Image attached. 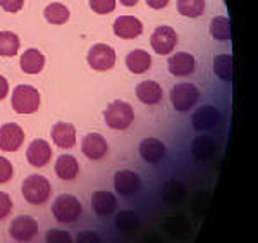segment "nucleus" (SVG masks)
<instances>
[{
  "mask_svg": "<svg viewBox=\"0 0 258 243\" xmlns=\"http://www.w3.org/2000/svg\"><path fill=\"white\" fill-rule=\"evenodd\" d=\"M81 152L85 154V157H88L90 161H100L107 156L109 152V145H107V140L98 133H90L83 138L81 143Z\"/></svg>",
  "mask_w": 258,
  "mask_h": 243,
  "instance_id": "10",
  "label": "nucleus"
},
{
  "mask_svg": "<svg viewBox=\"0 0 258 243\" xmlns=\"http://www.w3.org/2000/svg\"><path fill=\"white\" fill-rule=\"evenodd\" d=\"M140 156L143 161L155 164L165 156V145L157 138H145L140 143Z\"/></svg>",
  "mask_w": 258,
  "mask_h": 243,
  "instance_id": "18",
  "label": "nucleus"
},
{
  "mask_svg": "<svg viewBox=\"0 0 258 243\" xmlns=\"http://www.w3.org/2000/svg\"><path fill=\"white\" fill-rule=\"evenodd\" d=\"M24 141V131L19 124L7 123L0 128V150L2 152H16Z\"/></svg>",
  "mask_w": 258,
  "mask_h": 243,
  "instance_id": "9",
  "label": "nucleus"
},
{
  "mask_svg": "<svg viewBox=\"0 0 258 243\" xmlns=\"http://www.w3.org/2000/svg\"><path fill=\"white\" fill-rule=\"evenodd\" d=\"M193 128L202 131V129H210L215 128V124L220 121V112L219 109L214 106H203L197 109V112L193 114Z\"/></svg>",
  "mask_w": 258,
  "mask_h": 243,
  "instance_id": "16",
  "label": "nucleus"
},
{
  "mask_svg": "<svg viewBox=\"0 0 258 243\" xmlns=\"http://www.w3.org/2000/svg\"><path fill=\"white\" fill-rule=\"evenodd\" d=\"M214 71L220 79L231 81L232 79V57L227 56V54L217 56L214 61Z\"/></svg>",
  "mask_w": 258,
  "mask_h": 243,
  "instance_id": "29",
  "label": "nucleus"
},
{
  "mask_svg": "<svg viewBox=\"0 0 258 243\" xmlns=\"http://www.w3.org/2000/svg\"><path fill=\"white\" fill-rule=\"evenodd\" d=\"M164 197L167 202L177 204L184 199V188L179 185L177 181H167V185L164 186Z\"/></svg>",
  "mask_w": 258,
  "mask_h": 243,
  "instance_id": "30",
  "label": "nucleus"
},
{
  "mask_svg": "<svg viewBox=\"0 0 258 243\" xmlns=\"http://www.w3.org/2000/svg\"><path fill=\"white\" fill-rule=\"evenodd\" d=\"M12 212V200L4 191H0V221H4Z\"/></svg>",
  "mask_w": 258,
  "mask_h": 243,
  "instance_id": "33",
  "label": "nucleus"
},
{
  "mask_svg": "<svg viewBox=\"0 0 258 243\" xmlns=\"http://www.w3.org/2000/svg\"><path fill=\"white\" fill-rule=\"evenodd\" d=\"M215 150H217V143L210 136H197L193 140V145H191V152L198 161L210 159L215 154Z\"/></svg>",
  "mask_w": 258,
  "mask_h": 243,
  "instance_id": "23",
  "label": "nucleus"
},
{
  "mask_svg": "<svg viewBox=\"0 0 258 243\" xmlns=\"http://www.w3.org/2000/svg\"><path fill=\"white\" fill-rule=\"evenodd\" d=\"M198 88L191 83H179L170 90V102L176 111L186 112L198 102Z\"/></svg>",
  "mask_w": 258,
  "mask_h": 243,
  "instance_id": "5",
  "label": "nucleus"
},
{
  "mask_svg": "<svg viewBox=\"0 0 258 243\" xmlns=\"http://www.w3.org/2000/svg\"><path fill=\"white\" fill-rule=\"evenodd\" d=\"M11 102L18 114H33L40 109V91L31 85H19L12 91Z\"/></svg>",
  "mask_w": 258,
  "mask_h": 243,
  "instance_id": "3",
  "label": "nucleus"
},
{
  "mask_svg": "<svg viewBox=\"0 0 258 243\" xmlns=\"http://www.w3.org/2000/svg\"><path fill=\"white\" fill-rule=\"evenodd\" d=\"M105 116V123L110 129H117V131H124L133 124L135 121V111L127 102L122 100H114L109 107L103 112Z\"/></svg>",
  "mask_w": 258,
  "mask_h": 243,
  "instance_id": "2",
  "label": "nucleus"
},
{
  "mask_svg": "<svg viewBox=\"0 0 258 243\" xmlns=\"http://www.w3.org/2000/svg\"><path fill=\"white\" fill-rule=\"evenodd\" d=\"M47 241L48 243H69L73 241V238H71V234L68 231H59V229H52V231H48L47 234Z\"/></svg>",
  "mask_w": 258,
  "mask_h": 243,
  "instance_id": "34",
  "label": "nucleus"
},
{
  "mask_svg": "<svg viewBox=\"0 0 258 243\" xmlns=\"http://www.w3.org/2000/svg\"><path fill=\"white\" fill-rule=\"evenodd\" d=\"M21 48L19 36L12 31H0V56L14 57Z\"/></svg>",
  "mask_w": 258,
  "mask_h": 243,
  "instance_id": "24",
  "label": "nucleus"
},
{
  "mask_svg": "<svg viewBox=\"0 0 258 243\" xmlns=\"http://www.w3.org/2000/svg\"><path fill=\"white\" fill-rule=\"evenodd\" d=\"M138 224H140V219L133 211H122L115 217V228L122 233L135 231V229L138 228Z\"/></svg>",
  "mask_w": 258,
  "mask_h": 243,
  "instance_id": "27",
  "label": "nucleus"
},
{
  "mask_svg": "<svg viewBox=\"0 0 258 243\" xmlns=\"http://www.w3.org/2000/svg\"><path fill=\"white\" fill-rule=\"evenodd\" d=\"M78 173H80V164H78L76 157L69 156V154H64V156H59L55 162V174L59 176L64 181H73L76 179Z\"/></svg>",
  "mask_w": 258,
  "mask_h": 243,
  "instance_id": "21",
  "label": "nucleus"
},
{
  "mask_svg": "<svg viewBox=\"0 0 258 243\" xmlns=\"http://www.w3.org/2000/svg\"><path fill=\"white\" fill-rule=\"evenodd\" d=\"M177 11L186 18H200L205 12V0H177Z\"/></svg>",
  "mask_w": 258,
  "mask_h": 243,
  "instance_id": "26",
  "label": "nucleus"
},
{
  "mask_svg": "<svg viewBox=\"0 0 258 243\" xmlns=\"http://www.w3.org/2000/svg\"><path fill=\"white\" fill-rule=\"evenodd\" d=\"M90 7L97 14H110L115 11V0H90Z\"/></svg>",
  "mask_w": 258,
  "mask_h": 243,
  "instance_id": "31",
  "label": "nucleus"
},
{
  "mask_svg": "<svg viewBox=\"0 0 258 243\" xmlns=\"http://www.w3.org/2000/svg\"><path fill=\"white\" fill-rule=\"evenodd\" d=\"M114 186L119 195L131 197L141 188V178L135 171H117L114 176Z\"/></svg>",
  "mask_w": 258,
  "mask_h": 243,
  "instance_id": "11",
  "label": "nucleus"
},
{
  "mask_svg": "<svg viewBox=\"0 0 258 243\" xmlns=\"http://www.w3.org/2000/svg\"><path fill=\"white\" fill-rule=\"evenodd\" d=\"M12 174H14V169H12L11 161L6 157H0V185L9 183L12 179Z\"/></svg>",
  "mask_w": 258,
  "mask_h": 243,
  "instance_id": "32",
  "label": "nucleus"
},
{
  "mask_svg": "<svg viewBox=\"0 0 258 243\" xmlns=\"http://www.w3.org/2000/svg\"><path fill=\"white\" fill-rule=\"evenodd\" d=\"M169 73L174 76H189L197 68V61L188 52H177L169 59Z\"/></svg>",
  "mask_w": 258,
  "mask_h": 243,
  "instance_id": "14",
  "label": "nucleus"
},
{
  "mask_svg": "<svg viewBox=\"0 0 258 243\" xmlns=\"http://www.w3.org/2000/svg\"><path fill=\"white\" fill-rule=\"evenodd\" d=\"M126 66L131 73L143 74V73H147L150 69V66H152V57H150V54L145 52V50H133L126 57Z\"/></svg>",
  "mask_w": 258,
  "mask_h": 243,
  "instance_id": "22",
  "label": "nucleus"
},
{
  "mask_svg": "<svg viewBox=\"0 0 258 243\" xmlns=\"http://www.w3.org/2000/svg\"><path fill=\"white\" fill-rule=\"evenodd\" d=\"M122 6H126V7H133V6H136L138 4V0H119Z\"/></svg>",
  "mask_w": 258,
  "mask_h": 243,
  "instance_id": "39",
  "label": "nucleus"
},
{
  "mask_svg": "<svg viewBox=\"0 0 258 243\" xmlns=\"http://www.w3.org/2000/svg\"><path fill=\"white\" fill-rule=\"evenodd\" d=\"M76 240L83 243V241H100V236L97 233H80L76 236Z\"/></svg>",
  "mask_w": 258,
  "mask_h": 243,
  "instance_id": "36",
  "label": "nucleus"
},
{
  "mask_svg": "<svg viewBox=\"0 0 258 243\" xmlns=\"http://www.w3.org/2000/svg\"><path fill=\"white\" fill-rule=\"evenodd\" d=\"M9 93V81L4 76H0V100H4Z\"/></svg>",
  "mask_w": 258,
  "mask_h": 243,
  "instance_id": "37",
  "label": "nucleus"
},
{
  "mask_svg": "<svg viewBox=\"0 0 258 243\" xmlns=\"http://www.w3.org/2000/svg\"><path fill=\"white\" fill-rule=\"evenodd\" d=\"M150 45L159 56H167L177 45V35L170 26H159L153 31Z\"/></svg>",
  "mask_w": 258,
  "mask_h": 243,
  "instance_id": "8",
  "label": "nucleus"
},
{
  "mask_svg": "<svg viewBox=\"0 0 258 243\" xmlns=\"http://www.w3.org/2000/svg\"><path fill=\"white\" fill-rule=\"evenodd\" d=\"M91 207L98 216H110L117 207V200L110 191H95L91 195Z\"/></svg>",
  "mask_w": 258,
  "mask_h": 243,
  "instance_id": "19",
  "label": "nucleus"
},
{
  "mask_svg": "<svg viewBox=\"0 0 258 243\" xmlns=\"http://www.w3.org/2000/svg\"><path fill=\"white\" fill-rule=\"evenodd\" d=\"M90 68L95 71H109L115 66V50L110 45L97 43L88 50L86 56Z\"/></svg>",
  "mask_w": 258,
  "mask_h": 243,
  "instance_id": "6",
  "label": "nucleus"
},
{
  "mask_svg": "<svg viewBox=\"0 0 258 243\" xmlns=\"http://www.w3.org/2000/svg\"><path fill=\"white\" fill-rule=\"evenodd\" d=\"M52 140L59 149H73L76 145V128L69 123H57L52 128Z\"/></svg>",
  "mask_w": 258,
  "mask_h": 243,
  "instance_id": "15",
  "label": "nucleus"
},
{
  "mask_svg": "<svg viewBox=\"0 0 258 243\" xmlns=\"http://www.w3.org/2000/svg\"><path fill=\"white\" fill-rule=\"evenodd\" d=\"M136 97H138L140 102L147 104V106H157L164 97V91H162V86L159 83L147 79V81H141L136 86Z\"/></svg>",
  "mask_w": 258,
  "mask_h": 243,
  "instance_id": "17",
  "label": "nucleus"
},
{
  "mask_svg": "<svg viewBox=\"0 0 258 243\" xmlns=\"http://www.w3.org/2000/svg\"><path fill=\"white\" fill-rule=\"evenodd\" d=\"M114 33L119 38L131 40L143 33V24H141V21L138 18H135V16H120L114 23Z\"/></svg>",
  "mask_w": 258,
  "mask_h": 243,
  "instance_id": "12",
  "label": "nucleus"
},
{
  "mask_svg": "<svg viewBox=\"0 0 258 243\" xmlns=\"http://www.w3.org/2000/svg\"><path fill=\"white\" fill-rule=\"evenodd\" d=\"M52 186L45 176L31 174L23 183V197L31 205H43L50 199Z\"/></svg>",
  "mask_w": 258,
  "mask_h": 243,
  "instance_id": "1",
  "label": "nucleus"
},
{
  "mask_svg": "<svg viewBox=\"0 0 258 243\" xmlns=\"http://www.w3.org/2000/svg\"><path fill=\"white\" fill-rule=\"evenodd\" d=\"M26 159L35 167L47 166L50 159H52V149H50L48 141L41 140V138H36L35 141H31V145L26 150Z\"/></svg>",
  "mask_w": 258,
  "mask_h": 243,
  "instance_id": "13",
  "label": "nucleus"
},
{
  "mask_svg": "<svg viewBox=\"0 0 258 243\" xmlns=\"http://www.w3.org/2000/svg\"><path fill=\"white\" fill-rule=\"evenodd\" d=\"M210 33L215 40H229L231 38V21L224 16L214 18L210 23Z\"/></svg>",
  "mask_w": 258,
  "mask_h": 243,
  "instance_id": "28",
  "label": "nucleus"
},
{
  "mask_svg": "<svg viewBox=\"0 0 258 243\" xmlns=\"http://www.w3.org/2000/svg\"><path fill=\"white\" fill-rule=\"evenodd\" d=\"M21 69L26 74H38L45 68V56L38 48H28L26 52L21 56Z\"/></svg>",
  "mask_w": 258,
  "mask_h": 243,
  "instance_id": "20",
  "label": "nucleus"
},
{
  "mask_svg": "<svg viewBox=\"0 0 258 243\" xmlns=\"http://www.w3.org/2000/svg\"><path fill=\"white\" fill-rule=\"evenodd\" d=\"M9 234L14 241H31L38 234V223L31 216H19L11 223Z\"/></svg>",
  "mask_w": 258,
  "mask_h": 243,
  "instance_id": "7",
  "label": "nucleus"
},
{
  "mask_svg": "<svg viewBox=\"0 0 258 243\" xmlns=\"http://www.w3.org/2000/svg\"><path fill=\"white\" fill-rule=\"evenodd\" d=\"M71 18V12L64 4L53 2L45 7V19L50 24H66Z\"/></svg>",
  "mask_w": 258,
  "mask_h": 243,
  "instance_id": "25",
  "label": "nucleus"
},
{
  "mask_svg": "<svg viewBox=\"0 0 258 243\" xmlns=\"http://www.w3.org/2000/svg\"><path fill=\"white\" fill-rule=\"evenodd\" d=\"M81 202L76 199L74 195L64 193L60 197H57L55 202L52 205V214L59 223L62 224H71L76 223L81 216Z\"/></svg>",
  "mask_w": 258,
  "mask_h": 243,
  "instance_id": "4",
  "label": "nucleus"
},
{
  "mask_svg": "<svg viewBox=\"0 0 258 243\" xmlns=\"http://www.w3.org/2000/svg\"><path fill=\"white\" fill-rule=\"evenodd\" d=\"M147 4L150 7H152V9H164L165 6H167L169 4V0H147Z\"/></svg>",
  "mask_w": 258,
  "mask_h": 243,
  "instance_id": "38",
  "label": "nucleus"
},
{
  "mask_svg": "<svg viewBox=\"0 0 258 243\" xmlns=\"http://www.w3.org/2000/svg\"><path fill=\"white\" fill-rule=\"evenodd\" d=\"M24 6V0H0V7L6 12H19Z\"/></svg>",
  "mask_w": 258,
  "mask_h": 243,
  "instance_id": "35",
  "label": "nucleus"
}]
</instances>
